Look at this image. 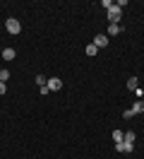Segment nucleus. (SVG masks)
I'll use <instances>...</instances> for the list:
<instances>
[{
    "mask_svg": "<svg viewBox=\"0 0 144 159\" xmlns=\"http://www.w3.org/2000/svg\"><path fill=\"white\" fill-rule=\"evenodd\" d=\"M120 20H123V10H120L118 5H113V7L108 10V24H118Z\"/></svg>",
    "mask_w": 144,
    "mask_h": 159,
    "instance_id": "1",
    "label": "nucleus"
},
{
    "mask_svg": "<svg viewBox=\"0 0 144 159\" xmlns=\"http://www.w3.org/2000/svg\"><path fill=\"white\" fill-rule=\"evenodd\" d=\"M91 43H94L96 48H106V46L111 43V39H108V34H96V36H94V41H91Z\"/></svg>",
    "mask_w": 144,
    "mask_h": 159,
    "instance_id": "2",
    "label": "nucleus"
},
{
    "mask_svg": "<svg viewBox=\"0 0 144 159\" xmlns=\"http://www.w3.org/2000/svg\"><path fill=\"white\" fill-rule=\"evenodd\" d=\"M5 29H7L10 34H19V31H22V24H19L15 17H10V20L5 22Z\"/></svg>",
    "mask_w": 144,
    "mask_h": 159,
    "instance_id": "3",
    "label": "nucleus"
},
{
    "mask_svg": "<svg viewBox=\"0 0 144 159\" xmlns=\"http://www.w3.org/2000/svg\"><path fill=\"white\" fill-rule=\"evenodd\" d=\"M115 149H118V152H132V149H134V142H130V140L115 142Z\"/></svg>",
    "mask_w": 144,
    "mask_h": 159,
    "instance_id": "4",
    "label": "nucleus"
},
{
    "mask_svg": "<svg viewBox=\"0 0 144 159\" xmlns=\"http://www.w3.org/2000/svg\"><path fill=\"white\" fill-rule=\"evenodd\" d=\"M46 87H48L50 92H58L60 87H63V80H60V77H50V80L46 82Z\"/></svg>",
    "mask_w": 144,
    "mask_h": 159,
    "instance_id": "5",
    "label": "nucleus"
},
{
    "mask_svg": "<svg viewBox=\"0 0 144 159\" xmlns=\"http://www.w3.org/2000/svg\"><path fill=\"white\" fill-rule=\"evenodd\" d=\"M15 56H17L15 48H2V60H15Z\"/></svg>",
    "mask_w": 144,
    "mask_h": 159,
    "instance_id": "6",
    "label": "nucleus"
},
{
    "mask_svg": "<svg viewBox=\"0 0 144 159\" xmlns=\"http://www.w3.org/2000/svg\"><path fill=\"white\" fill-rule=\"evenodd\" d=\"M120 31H123V27H120V24H108V36H118Z\"/></svg>",
    "mask_w": 144,
    "mask_h": 159,
    "instance_id": "7",
    "label": "nucleus"
},
{
    "mask_svg": "<svg viewBox=\"0 0 144 159\" xmlns=\"http://www.w3.org/2000/svg\"><path fill=\"white\" fill-rule=\"evenodd\" d=\"M132 113H144V101H134L132 104Z\"/></svg>",
    "mask_w": 144,
    "mask_h": 159,
    "instance_id": "8",
    "label": "nucleus"
},
{
    "mask_svg": "<svg viewBox=\"0 0 144 159\" xmlns=\"http://www.w3.org/2000/svg\"><path fill=\"white\" fill-rule=\"evenodd\" d=\"M86 56H96V53H98V48H96V46H94V43H86Z\"/></svg>",
    "mask_w": 144,
    "mask_h": 159,
    "instance_id": "9",
    "label": "nucleus"
},
{
    "mask_svg": "<svg viewBox=\"0 0 144 159\" xmlns=\"http://www.w3.org/2000/svg\"><path fill=\"white\" fill-rule=\"evenodd\" d=\"M137 82H139L137 77H130V80H127V89H130V92H134V89H137Z\"/></svg>",
    "mask_w": 144,
    "mask_h": 159,
    "instance_id": "10",
    "label": "nucleus"
},
{
    "mask_svg": "<svg viewBox=\"0 0 144 159\" xmlns=\"http://www.w3.org/2000/svg\"><path fill=\"white\" fill-rule=\"evenodd\" d=\"M123 138H125L123 130H113V140H115V142H123Z\"/></svg>",
    "mask_w": 144,
    "mask_h": 159,
    "instance_id": "11",
    "label": "nucleus"
},
{
    "mask_svg": "<svg viewBox=\"0 0 144 159\" xmlns=\"http://www.w3.org/2000/svg\"><path fill=\"white\" fill-rule=\"evenodd\" d=\"M34 82H36L38 87H43V84H46L48 80H46V77H43V75H36V77H34Z\"/></svg>",
    "mask_w": 144,
    "mask_h": 159,
    "instance_id": "12",
    "label": "nucleus"
},
{
    "mask_svg": "<svg viewBox=\"0 0 144 159\" xmlns=\"http://www.w3.org/2000/svg\"><path fill=\"white\" fill-rule=\"evenodd\" d=\"M10 80V70H0V82H7Z\"/></svg>",
    "mask_w": 144,
    "mask_h": 159,
    "instance_id": "13",
    "label": "nucleus"
},
{
    "mask_svg": "<svg viewBox=\"0 0 144 159\" xmlns=\"http://www.w3.org/2000/svg\"><path fill=\"white\" fill-rule=\"evenodd\" d=\"M123 140H130V142H134V133L132 130H127V133H125V138Z\"/></svg>",
    "mask_w": 144,
    "mask_h": 159,
    "instance_id": "14",
    "label": "nucleus"
},
{
    "mask_svg": "<svg viewBox=\"0 0 144 159\" xmlns=\"http://www.w3.org/2000/svg\"><path fill=\"white\" fill-rule=\"evenodd\" d=\"M101 5H103V7H106V10H111V7H113V5H115V2H111V0H101Z\"/></svg>",
    "mask_w": 144,
    "mask_h": 159,
    "instance_id": "15",
    "label": "nucleus"
},
{
    "mask_svg": "<svg viewBox=\"0 0 144 159\" xmlns=\"http://www.w3.org/2000/svg\"><path fill=\"white\" fill-rule=\"evenodd\" d=\"M5 92H7V84H5V82H0V97H2Z\"/></svg>",
    "mask_w": 144,
    "mask_h": 159,
    "instance_id": "16",
    "label": "nucleus"
}]
</instances>
